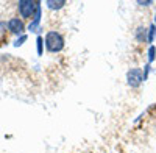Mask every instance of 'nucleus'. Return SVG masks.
I'll use <instances>...</instances> for the list:
<instances>
[{"label":"nucleus","mask_w":156,"mask_h":153,"mask_svg":"<svg viewBox=\"0 0 156 153\" xmlns=\"http://www.w3.org/2000/svg\"><path fill=\"white\" fill-rule=\"evenodd\" d=\"M44 42H45L47 52H50V53H58L64 48V37L58 31H48L45 34Z\"/></svg>","instance_id":"nucleus-1"},{"label":"nucleus","mask_w":156,"mask_h":153,"mask_svg":"<svg viewBox=\"0 0 156 153\" xmlns=\"http://www.w3.org/2000/svg\"><path fill=\"white\" fill-rule=\"evenodd\" d=\"M142 81H145L144 78V70L140 67H133L126 72V83L129 87H139L142 84Z\"/></svg>","instance_id":"nucleus-2"},{"label":"nucleus","mask_w":156,"mask_h":153,"mask_svg":"<svg viewBox=\"0 0 156 153\" xmlns=\"http://www.w3.org/2000/svg\"><path fill=\"white\" fill-rule=\"evenodd\" d=\"M39 2H33V0H20L19 2V14L23 19H30L34 16L36 8Z\"/></svg>","instance_id":"nucleus-3"},{"label":"nucleus","mask_w":156,"mask_h":153,"mask_svg":"<svg viewBox=\"0 0 156 153\" xmlns=\"http://www.w3.org/2000/svg\"><path fill=\"white\" fill-rule=\"evenodd\" d=\"M8 30L14 34H23V30H25V25H23V20L19 19V17H12L8 20Z\"/></svg>","instance_id":"nucleus-4"},{"label":"nucleus","mask_w":156,"mask_h":153,"mask_svg":"<svg viewBox=\"0 0 156 153\" xmlns=\"http://www.w3.org/2000/svg\"><path fill=\"white\" fill-rule=\"evenodd\" d=\"M39 28H41V3H37L36 12H34V16H33V22L28 25V30L33 31V33H37Z\"/></svg>","instance_id":"nucleus-5"},{"label":"nucleus","mask_w":156,"mask_h":153,"mask_svg":"<svg viewBox=\"0 0 156 153\" xmlns=\"http://www.w3.org/2000/svg\"><path fill=\"white\" fill-rule=\"evenodd\" d=\"M136 39L139 42H148V28L145 27H139L136 30Z\"/></svg>","instance_id":"nucleus-6"},{"label":"nucleus","mask_w":156,"mask_h":153,"mask_svg":"<svg viewBox=\"0 0 156 153\" xmlns=\"http://www.w3.org/2000/svg\"><path fill=\"white\" fill-rule=\"evenodd\" d=\"M45 5H47V8L48 9H61V8H64V5H66V0H47L45 2Z\"/></svg>","instance_id":"nucleus-7"},{"label":"nucleus","mask_w":156,"mask_h":153,"mask_svg":"<svg viewBox=\"0 0 156 153\" xmlns=\"http://www.w3.org/2000/svg\"><path fill=\"white\" fill-rule=\"evenodd\" d=\"M154 55H156V47L154 45H150L148 47V62H153L154 61Z\"/></svg>","instance_id":"nucleus-8"},{"label":"nucleus","mask_w":156,"mask_h":153,"mask_svg":"<svg viewBox=\"0 0 156 153\" xmlns=\"http://www.w3.org/2000/svg\"><path fill=\"white\" fill-rule=\"evenodd\" d=\"M36 42H37V53H39V55H42V42H44V41H42V37H41V36H37V41H36Z\"/></svg>","instance_id":"nucleus-9"},{"label":"nucleus","mask_w":156,"mask_h":153,"mask_svg":"<svg viewBox=\"0 0 156 153\" xmlns=\"http://www.w3.org/2000/svg\"><path fill=\"white\" fill-rule=\"evenodd\" d=\"M25 39H27V34H22V36L19 37V39H17V41L14 42V47H19V45H22Z\"/></svg>","instance_id":"nucleus-10"},{"label":"nucleus","mask_w":156,"mask_h":153,"mask_svg":"<svg viewBox=\"0 0 156 153\" xmlns=\"http://www.w3.org/2000/svg\"><path fill=\"white\" fill-rule=\"evenodd\" d=\"M137 5H140V6H150V5H153V2H137Z\"/></svg>","instance_id":"nucleus-11"},{"label":"nucleus","mask_w":156,"mask_h":153,"mask_svg":"<svg viewBox=\"0 0 156 153\" xmlns=\"http://www.w3.org/2000/svg\"><path fill=\"white\" fill-rule=\"evenodd\" d=\"M6 27H8V23H6V22H0V33H2Z\"/></svg>","instance_id":"nucleus-12"},{"label":"nucleus","mask_w":156,"mask_h":153,"mask_svg":"<svg viewBox=\"0 0 156 153\" xmlns=\"http://www.w3.org/2000/svg\"><path fill=\"white\" fill-rule=\"evenodd\" d=\"M153 25H154V27H156V16H154V20H153Z\"/></svg>","instance_id":"nucleus-13"}]
</instances>
